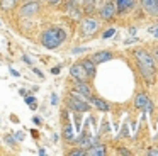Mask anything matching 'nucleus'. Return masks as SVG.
<instances>
[{"instance_id": "8", "label": "nucleus", "mask_w": 158, "mask_h": 156, "mask_svg": "<svg viewBox=\"0 0 158 156\" xmlns=\"http://www.w3.org/2000/svg\"><path fill=\"white\" fill-rule=\"evenodd\" d=\"M134 105H136V109H141V110H144V112H150L151 109H153V105H151L148 95H144V93H138L136 95V98H134Z\"/></svg>"}, {"instance_id": "14", "label": "nucleus", "mask_w": 158, "mask_h": 156, "mask_svg": "<svg viewBox=\"0 0 158 156\" xmlns=\"http://www.w3.org/2000/svg\"><path fill=\"white\" fill-rule=\"evenodd\" d=\"M134 5V0H116V10L119 14H124Z\"/></svg>"}, {"instance_id": "28", "label": "nucleus", "mask_w": 158, "mask_h": 156, "mask_svg": "<svg viewBox=\"0 0 158 156\" xmlns=\"http://www.w3.org/2000/svg\"><path fill=\"white\" fill-rule=\"evenodd\" d=\"M51 104H53V105L58 104V97H56V93H53V97H51Z\"/></svg>"}, {"instance_id": "29", "label": "nucleus", "mask_w": 158, "mask_h": 156, "mask_svg": "<svg viewBox=\"0 0 158 156\" xmlns=\"http://www.w3.org/2000/svg\"><path fill=\"white\" fill-rule=\"evenodd\" d=\"M10 75H12V76H21V73H19V71H15L14 68H10Z\"/></svg>"}, {"instance_id": "2", "label": "nucleus", "mask_w": 158, "mask_h": 156, "mask_svg": "<svg viewBox=\"0 0 158 156\" xmlns=\"http://www.w3.org/2000/svg\"><path fill=\"white\" fill-rule=\"evenodd\" d=\"M66 41V32L61 27H49L41 34V44L46 49H56Z\"/></svg>"}, {"instance_id": "6", "label": "nucleus", "mask_w": 158, "mask_h": 156, "mask_svg": "<svg viewBox=\"0 0 158 156\" xmlns=\"http://www.w3.org/2000/svg\"><path fill=\"white\" fill-rule=\"evenodd\" d=\"M100 19L102 20H112L114 17H116L117 10H116V3L114 2H106L102 5V9H100Z\"/></svg>"}, {"instance_id": "16", "label": "nucleus", "mask_w": 158, "mask_h": 156, "mask_svg": "<svg viewBox=\"0 0 158 156\" xmlns=\"http://www.w3.org/2000/svg\"><path fill=\"white\" fill-rule=\"evenodd\" d=\"M19 0H0V7H2V10H5V12H9V10H12L15 5H17Z\"/></svg>"}, {"instance_id": "17", "label": "nucleus", "mask_w": 158, "mask_h": 156, "mask_svg": "<svg viewBox=\"0 0 158 156\" xmlns=\"http://www.w3.org/2000/svg\"><path fill=\"white\" fill-rule=\"evenodd\" d=\"M63 138H65V141L72 142L73 139H75V134H73V127L70 124L65 125V129H63Z\"/></svg>"}, {"instance_id": "33", "label": "nucleus", "mask_w": 158, "mask_h": 156, "mask_svg": "<svg viewBox=\"0 0 158 156\" xmlns=\"http://www.w3.org/2000/svg\"><path fill=\"white\" fill-rule=\"evenodd\" d=\"M119 153H121V154H129V151H126L124 148H121V149H119Z\"/></svg>"}, {"instance_id": "24", "label": "nucleus", "mask_w": 158, "mask_h": 156, "mask_svg": "<svg viewBox=\"0 0 158 156\" xmlns=\"http://www.w3.org/2000/svg\"><path fill=\"white\" fill-rule=\"evenodd\" d=\"M150 32H151V34H153V36H155V37H158V26H155V27H151V29H150Z\"/></svg>"}, {"instance_id": "30", "label": "nucleus", "mask_w": 158, "mask_h": 156, "mask_svg": "<svg viewBox=\"0 0 158 156\" xmlns=\"http://www.w3.org/2000/svg\"><path fill=\"white\" fill-rule=\"evenodd\" d=\"M32 122H34L36 125H41V119H39V117H34V119H32Z\"/></svg>"}, {"instance_id": "36", "label": "nucleus", "mask_w": 158, "mask_h": 156, "mask_svg": "<svg viewBox=\"0 0 158 156\" xmlns=\"http://www.w3.org/2000/svg\"><path fill=\"white\" fill-rule=\"evenodd\" d=\"M156 2H158V0H156Z\"/></svg>"}, {"instance_id": "9", "label": "nucleus", "mask_w": 158, "mask_h": 156, "mask_svg": "<svg viewBox=\"0 0 158 156\" xmlns=\"http://www.w3.org/2000/svg\"><path fill=\"white\" fill-rule=\"evenodd\" d=\"M141 7L146 14L153 17H158V2L156 0H141Z\"/></svg>"}, {"instance_id": "18", "label": "nucleus", "mask_w": 158, "mask_h": 156, "mask_svg": "<svg viewBox=\"0 0 158 156\" xmlns=\"http://www.w3.org/2000/svg\"><path fill=\"white\" fill-rule=\"evenodd\" d=\"M97 3H99V0H83V10L87 14L92 12V10H95Z\"/></svg>"}, {"instance_id": "34", "label": "nucleus", "mask_w": 158, "mask_h": 156, "mask_svg": "<svg viewBox=\"0 0 158 156\" xmlns=\"http://www.w3.org/2000/svg\"><path fill=\"white\" fill-rule=\"evenodd\" d=\"M38 153H39V154H41V156H44V154H46V151H44V149H43V148H39V151H38Z\"/></svg>"}, {"instance_id": "12", "label": "nucleus", "mask_w": 158, "mask_h": 156, "mask_svg": "<svg viewBox=\"0 0 158 156\" xmlns=\"http://www.w3.org/2000/svg\"><path fill=\"white\" fill-rule=\"evenodd\" d=\"M89 104H92L95 109H99L100 112H107L110 109V105L107 104L106 100H102V98H99V97H90L89 98Z\"/></svg>"}, {"instance_id": "10", "label": "nucleus", "mask_w": 158, "mask_h": 156, "mask_svg": "<svg viewBox=\"0 0 158 156\" xmlns=\"http://www.w3.org/2000/svg\"><path fill=\"white\" fill-rule=\"evenodd\" d=\"M73 92H78V93L85 95L87 98L92 97V90H90V87H89V83H87V81H75Z\"/></svg>"}, {"instance_id": "1", "label": "nucleus", "mask_w": 158, "mask_h": 156, "mask_svg": "<svg viewBox=\"0 0 158 156\" xmlns=\"http://www.w3.org/2000/svg\"><path fill=\"white\" fill-rule=\"evenodd\" d=\"M134 58H136L139 73L143 75V78L146 80V83H153L155 81V71H156L153 56L144 49H136L134 51Z\"/></svg>"}, {"instance_id": "22", "label": "nucleus", "mask_w": 158, "mask_h": 156, "mask_svg": "<svg viewBox=\"0 0 158 156\" xmlns=\"http://www.w3.org/2000/svg\"><path fill=\"white\" fill-rule=\"evenodd\" d=\"M61 2H63V0H48V3H49L51 7H58Z\"/></svg>"}, {"instance_id": "7", "label": "nucleus", "mask_w": 158, "mask_h": 156, "mask_svg": "<svg viewBox=\"0 0 158 156\" xmlns=\"http://www.w3.org/2000/svg\"><path fill=\"white\" fill-rule=\"evenodd\" d=\"M70 75L75 78V81H89V76H87L85 70H83V66L80 63L72 64V68H70Z\"/></svg>"}, {"instance_id": "11", "label": "nucleus", "mask_w": 158, "mask_h": 156, "mask_svg": "<svg viewBox=\"0 0 158 156\" xmlns=\"http://www.w3.org/2000/svg\"><path fill=\"white\" fill-rule=\"evenodd\" d=\"M80 64L83 66V70H85V73H87V76H89V80L95 76V63H94L90 58H87V60H82V61H80Z\"/></svg>"}, {"instance_id": "21", "label": "nucleus", "mask_w": 158, "mask_h": 156, "mask_svg": "<svg viewBox=\"0 0 158 156\" xmlns=\"http://www.w3.org/2000/svg\"><path fill=\"white\" fill-rule=\"evenodd\" d=\"M114 34H116V29H114V27H112V29H109V31H106V32H104V34H102V37H104V39H107V37H112V36H114Z\"/></svg>"}, {"instance_id": "27", "label": "nucleus", "mask_w": 158, "mask_h": 156, "mask_svg": "<svg viewBox=\"0 0 158 156\" xmlns=\"http://www.w3.org/2000/svg\"><path fill=\"white\" fill-rule=\"evenodd\" d=\"M85 51H87V47H75L73 53H85Z\"/></svg>"}, {"instance_id": "35", "label": "nucleus", "mask_w": 158, "mask_h": 156, "mask_svg": "<svg viewBox=\"0 0 158 156\" xmlns=\"http://www.w3.org/2000/svg\"><path fill=\"white\" fill-rule=\"evenodd\" d=\"M155 58H156V60H158V47H156V49H155Z\"/></svg>"}, {"instance_id": "23", "label": "nucleus", "mask_w": 158, "mask_h": 156, "mask_svg": "<svg viewBox=\"0 0 158 156\" xmlns=\"http://www.w3.org/2000/svg\"><path fill=\"white\" fill-rule=\"evenodd\" d=\"M148 154H150V156H158V148H151V149H148Z\"/></svg>"}, {"instance_id": "4", "label": "nucleus", "mask_w": 158, "mask_h": 156, "mask_svg": "<svg viewBox=\"0 0 158 156\" xmlns=\"http://www.w3.org/2000/svg\"><path fill=\"white\" fill-rule=\"evenodd\" d=\"M39 9H41V3L38 0H31V2H24L22 7L19 9V17H34L36 14H39Z\"/></svg>"}, {"instance_id": "3", "label": "nucleus", "mask_w": 158, "mask_h": 156, "mask_svg": "<svg viewBox=\"0 0 158 156\" xmlns=\"http://www.w3.org/2000/svg\"><path fill=\"white\" fill-rule=\"evenodd\" d=\"M66 107L70 110H75V112H89L90 110V104L87 100L80 97H75L73 93H70V97L66 98Z\"/></svg>"}, {"instance_id": "19", "label": "nucleus", "mask_w": 158, "mask_h": 156, "mask_svg": "<svg viewBox=\"0 0 158 156\" xmlns=\"http://www.w3.org/2000/svg\"><path fill=\"white\" fill-rule=\"evenodd\" d=\"M26 104H27L32 110L38 107V100H36V97H26Z\"/></svg>"}, {"instance_id": "32", "label": "nucleus", "mask_w": 158, "mask_h": 156, "mask_svg": "<svg viewBox=\"0 0 158 156\" xmlns=\"http://www.w3.org/2000/svg\"><path fill=\"white\" fill-rule=\"evenodd\" d=\"M32 71H34V73L38 75V76H43V73H41V71L38 70V68H32Z\"/></svg>"}, {"instance_id": "20", "label": "nucleus", "mask_w": 158, "mask_h": 156, "mask_svg": "<svg viewBox=\"0 0 158 156\" xmlns=\"http://www.w3.org/2000/svg\"><path fill=\"white\" fill-rule=\"evenodd\" d=\"M70 154L72 156H85L87 149L85 148H77V149H73V151H70Z\"/></svg>"}, {"instance_id": "26", "label": "nucleus", "mask_w": 158, "mask_h": 156, "mask_svg": "<svg viewBox=\"0 0 158 156\" xmlns=\"http://www.w3.org/2000/svg\"><path fill=\"white\" fill-rule=\"evenodd\" d=\"M15 139H17V141H22V139H24V134H22V132H15V136H14Z\"/></svg>"}, {"instance_id": "25", "label": "nucleus", "mask_w": 158, "mask_h": 156, "mask_svg": "<svg viewBox=\"0 0 158 156\" xmlns=\"http://www.w3.org/2000/svg\"><path fill=\"white\" fill-rule=\"evenodd\" d=\"M60 71H61V66H60V64H58V66H55V68H53V70H51V73H53V75H58Z\"/></svg>"}, {"instance_id": "15", "label": "nucleus", "mask_w": 158, "mask_h": 156, "mask_svg": "<svg viewBox=\"0 0 158 156\" xmlns=\"http://www.w3.org/2000/svg\"><path fill=\"white\" fill-rule=\"evenodd\" d=\"M87 154L89 156H104L106 154V146L104 144H92L87 148Z\"/></svg>"}, {"instance_id": "31", "label": "nucleus", "mask_w": 158, "mask_h": 156, "mask_svg": "<svg viewBox=\"0 0 158 156\" xmlns=\"http://www.w3.org/2000/svg\"><path fill=\"white\" fill-rule=\"evenodd\" d=\"M5 139H7V142H9V144H12V146H14V139H12L10 136H5Z\"/></svg>"}, {"instance_id": "13", "label": "nucleus", "mask_w": 158, "mask_h": 156, "mask_svg": "<svg viewBox=\"0 0 158 156\" xmlns=\"http://www.w3.org/2000/svg\"><path fill=\"white\" fill-rule=\"evenodd\" d=\"M110 58H112V53H110V51H99V53H95L92 58H90V60H92L95 64H100V63L109 61Z\"/></svg>"}, {"instance_id": "5", "label": "nucleus", "mask_w": 158, "mask_h": 156, "mask_svg": "<svg viewBox=\"0 0 158 156\" xmlns=\"http://www.w3.org/2000/svg\"><path fill=\"white\" fill-rule=\"evenodd\" d=\"M97 29H99V22H97L94 17H85V19H82V22H80V32H82V36H92V34L97 32Z\"/></svg>"}]
</instances>
